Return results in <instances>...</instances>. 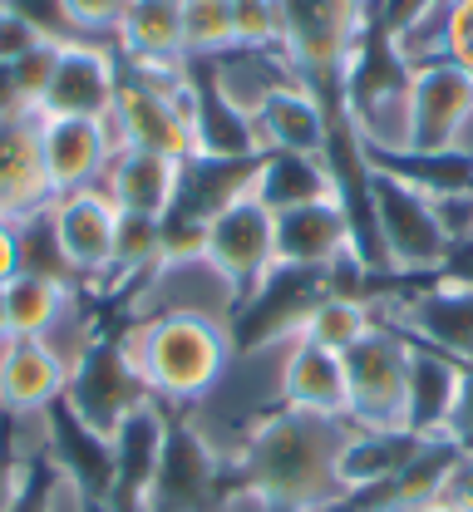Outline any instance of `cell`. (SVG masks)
Wrapping results in <instances>:
<instances>
[{"mask_svg":"<svg viewBox=\"0 0 473 512\" xmlns=\"http://www.w3.org/2000/svg\"><path fill=\"white\" fill-rule=\"evenodd\" d=\"M355 424L306 409L267 414L227 463V478L262 488L281 512H340L350 508L340 488V453Z\"/></svg>","mask_w":473,"mask_h":512,"instance_id":"obj_1","label":"cell"},{"mask_svg":"<svg viewBox=\"0 0 473 512\" xmlns=\"http://www.w3.org/2000/svg\"><path fill=\"white\" fill-rule=\"evenodd\" d=\"M119 345H124L143 389L153 394V404H163V409H193L198 399H207L237 355L232 325H217L203 316L124 320Z\"/></svg>","mask_w":473,"mask_h":512,"instance_id":"obj_2","label":"cell"},{"mask_svg":"<svg viewBox=\"0 0 473 512\" xmlns=\"http://www.w3.org/2000/svg\"><path fill=\"white\" fill-rule=\"evenodd\" d=\"M365 227L370 266L395 281H434L454 261V242L434 212V197L380 163L365 173Z\"/></svg>","mask_w":473,"mask_h":512,"instance_id":"obj_3","label":"cell"},{"mask_svg":"<svg viewBox=\"0 0 473 512\" xmlns=\"http://www.w3.org/2000/svg\"><path fill=\"white\" fill-rule=\"evenodd\" d=\"M345 419L355 429H409V365L414 340L380 320L345 355Z\"/></svg>","mask_w":473,"mask_h":512,"instance_id":"obj_4","label":"cell"},{"mask_svg":"<svg viewBox=\"0 0 473 512\" xmlns=\"http://www.w3.org/2000/svg\"><path fill=\"white\" fill-rule=\"evenodd\" d=\"M148 404H153V394L143 389V380L134 375V365L124 355V345H119V335H109V330L79 355V365L69 370L65 399H60V409L69 419L109 448L119 444V434Z\"/></svg>","mask_w":473,"mask_h":512,"instance_id":"obj_5","label":"cell"},{"mask_svg":"<svg viewBox=\"0 0 473 512\" xmlns=\"http://www.w3.org/2000/svg\"><path fill=\"white\" fill-rule=\"evenodd\" d=\"M148 316H203L237 330L242 296L212 266L207 252H163L158 266L138 281L134 296H129V320H148Z\"/></svg>","mask_w":473,"mask_h":512,"instance_id":"obj_6","label":"cell"},{"mask_svg":"<svg viewBox=\"0 0 473 512\" xmlns=\"http://www.w3.org/2000/svg\"><path fill=\"white\" fill-rule=\"evenodd\" d=\"M203 252L212 266L237 286L242 311L262 296L271 276H276V212L257 192H242L237 202H227L212 222H207Z\"/></svg>","mask_w":473,"mask_h":512,"instance_id":"obj_7","label":"cell"},{"mask_svg":"<svg viewBox=\"0 0 473 512\" xmlns=\"http://www.w3.org/2000/svg\"><path fill=\"white\" fill-rule=\"evenodd\" d=\"M380 320L405 330L414 345H429L459 365H473V281L469 276H434L419 291L400 296L395 306L380 301Z\"/></svg>","mask_w":473,"mask_h":512,"instance_id":"obj_8","label":"cell"},{"mask_svg":"<svg viewBox=\"0 0 473 512\" xmlns=\"http://www.w3.org/2000/svg\"><path fill=\"white\" fill-rule=\"evenodd\" d=\"M119 207L109 202L104 188H84V192H65L50 202V232H55V247L65 256L69 276L99 296V286L109 281L114 271V247H119Z\"/></svg>","mask_w":473,"mask_h":512,"instance_id":"obj_9","label":"cell"},{"mask_svg":"<svg viewBox=\"0 0 473 512\" xmlns=\"http://www.w3.org/2000/svg\"><path fill=\"white\" fill-rule=\"evenodd\" d=\"M345 252H365L345 197H321V202L276 212V266H281V271L321 276V271H326L331 261H340ZM365 261H370V256H365Z\"/></svg>","mask_w":473,"mask_h":512,"instance_id":"obj_10","label":"cell"},{"mask_svg":"<svg viewBox=\"0 0 473 512\" xmlns=\"http://www.w3.org/2000/svg\"><path fill=\"white\" fill-rule=\"evenodd\" d=\"M119 79L124 64L109 45H89V40H69L55 55L50 89L40 99V114H65V119H109L114 99H119Z\"/></svg>","mask_w":473,"mask_h":512,"instance_id":"obj_11","label":"cell"},{"mask_svg":"<svg viewBox=\"0 0 473 512\" xmlns=\"http://www.w3.org/2000/svg\"><path fill=\"white\" fill-rule=\"evenodd\" d=\"M114 133L109 119H65V114H40V158L50 192H84L99 188L109 163H114Z\"/></svg>","mask_w":473,"mask_h":512,"instance_id":"obj_12","label":"cell"},{"mask_svg":"<svg viewBox=\"0 0 473 512\" xmlns=\"http://www.w3.org/2000/svg\"><path fill=\"white\" fill-rule=\"evenodd\" d=\"M50 202L55 192H50L45 158H40V114L30 109L0 114V217L20 227L50 212Z\"/></svg>","mask_w":473,"mask_h":512,"instance_id":"obj_13","label":"cell"},{"mask_svg":"<svg viewBox=\"0 0 473 512\" xmlns=\"http://www.w3.org/2000/svg\"><path fill=\"white\" fill-rule=\"evenodd\" d=\"M434 448V439H419L409 429H355L340 453V488L350 503L365 493H390L409 468Z\"/></svg>","mask_w":473,"mask_h":512,"instance_id":"obj_14","label":"cell"},{"mask_svg":"<svg viewBox=\"0 0 473 512\" xmlns=\"http://www.w3.org/2000/svg\"><path fill=\"white\" fill-rule=\"evenodd\" d=\"M336 114L301 84H281L267 104L252 114V138L262 153H316L331 158Z\"/></svg>","mask_w":473,"mask_h":512,"instance_id":"obj_15","label":"cell"},{"mask_svg":"<svg viewBox=\"0 0 473 512\" xmlns=\"http://www.w3.org/2000/svg\"><path fill=\"white\" fill-rule=\"evenodd\" d=\"M414 99V153H444L459 124L473 114V74L454 60L424 64L409 79Z\"/></svg>","mask_w":473,"mask_h":512,"instance_id":"obj_16","label":"cell"},{"mask_svg":"<svg viewBox=\"0 0 473 512\" xmlns=\"http://www.w3.org/2000/svg\"><path fill=\"white\" fill-rule=\"evenodd\" d=\"M198 69H203L207 89H212L232 114H242L247 124H252V114L267 104L281 84H296V74H291V64L281 55V45H237V50H227V55H217V60H203Z\"/></svg>","mask_w":473,"mask_h":512,"instance_id":"obj_17","label":"cell"},{"mask_svg":"<svg viewBox=\"0 0 473 512\" xmlns=\"http://www.w3.org/2000/svg\"><path fill=\"white\" fill-rule=\"evenodd\" d=\"M178 183H183V163L178 158H163V153H143V148H119L104 183L109 202L129 217H153V222H168L173 202H178Z\"/></svg>","mask_w":473,"mask_h":512,"instance_id":"obj_18","label":"cell"},{"mask_svg":"<svg viewBox=\"0 0 473 512\" xmlns=\"http://www.w3.org/2000/svg\"><path fill=\"white\" fill-rule=\"evenodd\" d=\"M69 365L45 340H5L0 345V404L10 414H45L65 399Z\"/></svg>","mask_w":473,"mask_h":512,"instance_id":"obj_19","label":"cell"},{"mask_svg":"<svg viewBox=\"0 0 473 512\" xmlns=\"http://www.w3.org/2000/svg\"><path fill=\"white\" fill-rule=\"evenodd\" d=\"M281 404L345 419V360L336 350L296 335L291 350H286V365H281Z\"/></svg>","mask_w":473,"mask_h":512,"instance_id":"obj_20","label":"cell"},{"mask_svg":"<svg viewBox=\"0 0 473 512\" xmlns=\"http://www.w3.org/2000/svg\"><path fill=\"white\" fill-rule=\"evenodd\" d=\"M119 64H178L188 60L183 40V0H129L114 30Z\"/></svg>","mask_w":473,"mask_h":512,"instance_id":"obj_21","label":"cell"},{"mask_svg":"<svg viewBox=\"0 0 473 512\" xmlns=\"http://www.w3.org/2000/svg\"><path fill=\"white\" fill-rule=\"evenodd\" d=\"M459 375H464L459 360H449V355H439L429 345H414V365H409V434L449 444V419H454V404H459Z\"/></svg>","mask_w":473,"mask_h":512,"instance_id":"obj_22","label":"cell"},{"mask_svg":"<svg viewBox=\"0 0 473 512\" xmlns=\"http://www.w3.org/2000/svg\"><path fill=\"white\" fill-rule=\"evenodd\" d=\"M252 192L267 202L271 212L306 207V202H321V197H345L336 178V163L316 158V153H262Z\"/></svg>","mask_w":473,"mask_h":512,"instance_id":"obj_23","label":"cell"},{"mask_svg":"<svg viewBox=\"0 0 473 512\" xmlns=\"http://www.w3.org/2000/svg\"><path fill=\"white\" fill-rule=\"evenodd\" d=\"M84 286L65 276H45V271H15L5 281V311H10V340H45L65 311L74 306Z\"/></svg>","mask_w":473,"mask_h":512,"instance_id":"obj_24","label":"cell"},{"mask_svg":"<svg viewBox=\"0 0 473 512\" xmlns=\"http://www.w3.org/2000/svg\"><path fill=\"white\" fill-rule=\"evenodd\" d=\"M380 325V306L375 301H350V296H316L311 301V311L301 316L296 325V335L301 340H311V345H326V350H336L345 355L365 330H375Z\"/></svg>","mask_w":473,"mask_h":512,"instance_id":"obj_25","label":"cell"},{"mask_svg":"<svg viewBox=\"0 0 473 512\" xmlns=\"http://www.w3.org/2000/svg\"><path fill=\"white\" fill-rule=\"evenodd\" d=\"M183 40L188 60L203 64L242 45V5L237 0H183Z\"/></svg>","mask_w":473,"mask_h":512,"instance_id":"obj_26","label":"cell"},{"mask_svg":"<svg viewBox=\"0 0 473 512\" xmlns=\"http://www.w3.org/2000/svg\"><path fill=\"white\" fill-rule=\"evenodd\" d=\"M124 10H129V0H65V20L74 40L109 45V50H114V30H119Z\"/></svg>","mask_w":473,"mask_h":512,"instance_id":"obj_27","label":"cell"},{"mask_svg":"<svg viewBox=\"0 0 473 512\" xmlns=\"http://www.w3.org/2000/svg\"><path fill=\"white\" fill-rule=\"evenodd\" d=\"M45 45H50V40L40 35V25L5 0V5H0V69H15V64L30 60V55L45 50Z\"/></svg>","mask_w":473,"mask_h":512,"instance_id":"obj_28","label":"cell"},{"mask_svg":"<svg viewBox=\"0 0 473 512\" xmlns=\"http://www.w3.org/2000/svg\"><path fill=\"white\" fill-rule=\"evenodd\" d=\"M434 503H444L449 512H473V444H459L449 453L439 488H434Z\"/></svg>","mask_w":473,"mask_h":512,"instance_id":"obj_29","label":"cell"},{"mask_svg":"<svg viewBox=\"0 0 473 512\" xmlns=\"http://www.w3.org/2000/svg\"><path fill=\"white\" fill-rule=\"evenodd\" d=\"M55 493H60V468L50 458H40L25 468V483H20L10 512H55Z\"/></svg>","mask_w":473,"mask_h":512,"instance_id":"obj_30","label":"cell"},{"mask_svg":"<svg viewBox=\"0 0 473 512\" xmlns=\"http://www.w3.org/2000/svg\"><path fill=\"white\" fill-rule=\"evenodd\" d=\"M449 60L473 74V0H454L449 10Z\"/></svg>","mask_w":473,"mask_h":512,"instance_id":"obj_31","label":"cell"},{"mask_svg":"<svg viewBox=\"0 0 473 512\" xmlns=\"http://www.w3.org/2000/svg\"><path fill=\"white\" fill-rule=\"evenodd\" d=\"M15 271H20V232H15V222L0 217V286H5Z\"/></svg>","mask_w":473,"mask_h":512,"instance_id":"obj_32","label":"cell"},{"mask_svg":"<svg viewBox=\"0 0 473 512\" xmlns=\"http://www.w3.org/2000/svg\"><path fill=\"white\" fill-rule=\"evenodd\" d=\"M25 468H30V463H15L10 453H0V512H10L20 483H25Z\"/></svg>","mask_w":473,"mask_h":512,"instance_id":"obj_33","label":"cell"},{"mask_svg":"<svg viewBox=\"0 0 473 512\" xmlns=\"http://www.w3.org/2000/svg\"><path fill=\"white\" fill-rule=\"evenodd\" d=\"M449 153H459L464 158V168L473 173V114L459 124V133H454V143H449Z\"/></svg>","mask_w":473,"mask_h":512,"instance_id":"obj_34","label":"cell"},{"mask_svg":"<svg viewBox=\"0 0 473 512\" xmlns=\"http://www.w3.org/2000/svg\"><path fill=\"white\" fill-rule=\"evenodd\" d=\"M370 512H449L444 503H434V498H419V503H365Z\"/></svg>","mask_w":473,"mask_h":512,"instance_id":"obj_35","label":"cell"},{"mask_svg":"<svg viewBox=\"0 0 473 512\" xmlns=\"http://www.w3.org/2000/svg\"><path fill=\"white\" fill-rule=\"evenodd\" d=\"M10 340V311H5V286H0V345Z\"/></svg>","mask_w":473,"mask_h":512,"instance_id":"obj_36","label":"cell"},{"mask_svg":"<svg viewBox=\"0 0 473 512\" xmlns=\"http://www.w3.org/2000/svg\"><path fill=\"white\" fill-rule=\"evenodd\" d=\"M355 512H370V508H365V503H355Z\"/></svg>","mask_w":473,"mask_h":512,"instance_id":"obj_37","label":"cell"},{"mask_svg":"<svg viewBox=\"0 0 473 512\" xmlns=\"http://www.w3.org/2000/svg\"><path fill=\"white\" fill-rule=\"evenodd\" d=\"M0 5H5V0H0Z\"/></svg>","mask_w":473,"mask_h":512,"instance_id":"obj_38","label":"cell"},{"mask_svg":"<svg viewBox=\"0 0 473 512\" xmlns=\"http://www.w3.org/2000/svg\"><path fill=\"white\" fill-rule=\"evenodd\" d=\"M469 247H473V242H469Z\"/></svg>","mask_w":473,"mask_h":512,"instance_id":"obj_39","label":"cell"}]
</instances>
